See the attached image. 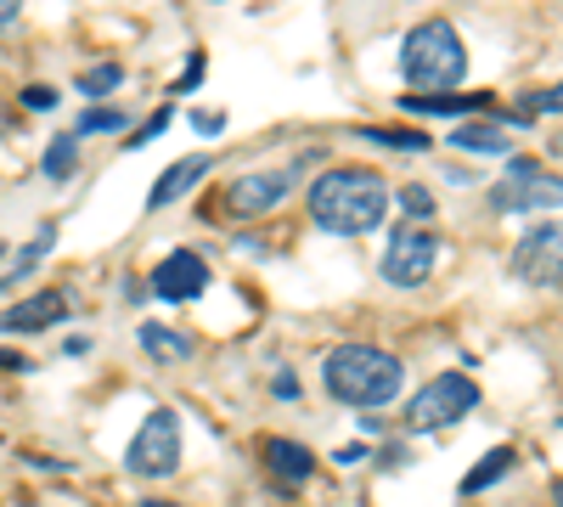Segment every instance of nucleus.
I'll return each instance as SVG.
<instances>
[{
    "instance_id": "13",
    "label": "nucleus",
    "mask_w": 563,
    "mask_h": 507,
    "mask_svg": "<svg viewBox=\"0 0 563 507\" xmlns=\"http://www.w3.org/2000/svg\"><path fill=\"white\" fill-rule=\"evenodd\" d=\"M265 469L282 480V485H305L310 474H316V456L299 445V440H265Z\"/></svg>"
},
{
    "instance_id": "28",
    "label": "nucleus",
    "mask_w": 563,
    "mask_h": 507,
    "mask_svg": "<svg viewBox=\"0 0 563 507\" xmlns=\"http://www.w3.org/2000/svg\"><path fill=\"white\" fill-rule=\"evenodd\" d=\"M192 124H198V135H220V130H225L220 113H192Z\"/></svg>"
},
{
    "instance_id": "4",
    "label": "nucleus",
    "mask_w": 563,
    "mask_h": 507,
    "mask_svg": "<svg viewBox=\"0 0 563 507\" xmlns=\"http://www.w3.org/2000/svg\"><path fill=\"white\" fill-rule=\"evenodd\" d=\"M180 445H186L180 411L158 406V411H147V423L135 429L124 463H130V474H141V480H169V474L180 469Z\"/></svg>"
},
{
    "instance_id": "32",
    "label": "nucleus",
    "mask_w": 563,
    "mask_h": 507,
    "mask_svg": "<svg viewBox=\"0 0 563 507\" xmlns=\"http://www.w3.org/2000/svg\"><path fill=\"white\" fill-rule=\"evenodd\" d=\"M141 507H169V502H141Z\"/></svg>"
},
{
    "instance_id": "26",
    "label": "nucleus",
    "mask_w": 563,
    "mask_h": 507,
    "mask_svg": "<svg viewBox=\"0 0 563 507\" xmlns=\"http://www.w3.org/2000/svg\"><path fill=\"white\" fill-rule=\"evenodd\" d=\"M164 124H169V108H158V113H153L147 124H141V130H135V142H124V147H147V142H153V135H158Z\"/></svg>"
},
{
    "instance_id": "33",
    "label": "nucleus",
    "mask_w": 563,
    "mask_h": 507,
    "mask_svg": "<svg viewBox=\"0 0 563 507\" xmlns=\"http://www.w3.org/2000/svg\"><path fill=\"white\" fill-rule=\"evenodd\" d=\"M0 254H7V243H0Z\"/></svg>"
},
{
    "instance_id": "1",
    "label": "nucleus",
    "mask_w": 563,
    "mask_h": 507,
    "mask_svg": "<svg viewBox=\"0 0 563 507\" xmlns=\"http://www.w3.org/2000/svg\"><path fill=\"white\" fill-rule=\"evenodd\" d=\"M384 209H389L384 175L378 169H361V164L327 169V175H316V187H310V214H316L321 232H333V238L372 232V225L384 220Z\"/></svg>"
},
{
    "instance_id": "3",
    "label": "nucleus",
    "mask_w": 563,
    "mask_h": 507,
    "mask_svg": "<svg viewBox=\"0 0 563 507\" xmlns=\"http://www.w3.org/2000/svg\"><path fill=\"white\" fill-rule=\"evenodd\" d=\"M467 74V52H462V34L440 18L417 23L406 40H400V79L417 85V90H451L462 85Z\"/></svg>"
},
{
    "instance_id": "27",
    "label": "nucleus",
    "mask_w": 563,
    "mask_h": 507,
    "mask_svg": "<svg viewBox=\"0 0 563 507\" xmlns=\"http://www.w3.org/2000/svg\"><path fill=\"white\" fill-rule=\"evenodd\" d=\"M366 456H372L366 445H344V451L333 456V463H339V469H355V463H366Z\"/></svg>"
},
{
    "instance_id": "19",
    "label": "nucleus",
    "mask_w": 563,
    "mask_h": 507,
    "mask_svg": "<svg viewBox=\"0 0 563 507\" xmlns=\"http://www.w3.org/2000/svg\"><path fill=\"white\" fill-rule=\"evenodd\" d=\"M406 113H440V119H456V113H474L485 108V97H400Z\"/></svg>"
},
{
    "instance_id": "24",
    "label": "nucleus",
    "mask_w": 563,
    "mask_h": 507,
    "mask_svg": "<svg viewBox=\"0 0 563 507\" xmlns=\"http://www.w3.org/2000/svg\"><path fill=\"white\" fill-rule=\"evenodd\" d=\"M23 108H29V113H52V108H57V90H52V85H29V90H23Z\"/></svg>"
},
{
    "instance_id": "18",
    "label": "nucleus",
    "mask_w": 563,
    "mask_h": 507,
    "mask_svg": "<svg viewBox=\"0 0 563 507\" xmlns=\"http://www.w3.org/2000/svg\"><path fill=\"white\" fill-rule=\"evenodd\" d=\"M361 142H378V147H395V153H429V147H434V135H422V130H384V124H366V130H361Z\"/></svg>"
},
{
    "instance_id": "10",
    "label": "nucleus",
    "mask_w": 563,
    "mask_h": 507,
    "mask_svg": "<svg viewBox=\"0 0 563 507\" xmlns=\"http://www.w3.org/2000/svg\"><path fill=\"white\" fill-rule=\"evenodd\" d=\"M288 187H294V175H288V169H260V175H243L238 187L225 192V209H231V214H265V209H276L282 198H288Z\"/></svg>"
},
{
    "instance_id": "22",
    "label": "nucleus",
    "mask_w": 563,
    "mask_h": 507,
    "mask_svg": "<svg viewBox=\"0 0 563 507\" xmlns=\"http://www.w3.org/2000/svg\"><path fill=\"white\" fill-rule=\"evenodd\" d=\"M119 85H124V68H119V63H102V68H85V74H79L85 97H108V90H119Z\"/></svg>"
},
{
    "instance_id": "17",
    "label": "nucleus",
    "mask_w": 563,
    "mask_h": 507,
    "mask_svg": "<svg viewBox=\"0 0 563 507\" xmlns=\"http://www.w3.org/2000/svg\"><path fill=\"white\" fill-rule=\"evenodd\" d=\"M451 147H467V153H507V130H501V124H456V130H451Z\"/></svg>"
},
{
    "instance_id": "8",
    "label": "nucleus",
    "mask_w": 563,
    "mask_h": 507,
    "mask_svg": "<svg viewBox=\"0 0 563 507\" xmlns=\"http://www.w3.org/2000/svg\"><path fill=\"white\" fill-rule=\"evenodd\" d=\"M558 249H563V238H558V220H541V225H530L525 232V243L512 249V276L519 283H530V288H558Z\"/></svg>"
},
{
    "instance_id": "15",
    "label": "nucleus",
    "mask_w": 563,
    "mask_h": 507,
    "mask_svg": "<svg viewBox=\"0 0 563 507\" xmlns=\"http://www.w3.org/2000/svg\"><path fill=\"white\" fill-rule=\"evenodd\" d=\"M507 469H512V445H496V451H485L474 469H467V480H462V496H479V491H490L496 480H507Z\"/></svg>"
},
{
    "instance_id": "23",
    "label": "nucleus",
    "mask_w": 563,
    "mask_h": 507,
    "mask_svg": "<svg viewBox=\"0 0 563 507\" xmlns=\"http://www.w3.org/2000/svg\"><path fill=\"white\" fill-rule=\"evenodd\" d=\"M400 209H406L411 220H429V214H434V192H429V187H400Z\"/></svg>"
},
{
    "instance_id": "31",
    "label": "nucleus",
    "mask_w": 563,
    "mask_h": 507,
    "mask_svg": "<svg viewBox=\"0 0 563 507\" xmlns=\"http://www.w3.org/2000/svg\"><path fill=\"white\" fill-rule=\"evenodd\" d=\"M7 23H18V7H12V0H0V29H7Z\"/></svg>"
},
{
    "instance_id": "30",
    "label": "nucleus",
    "mask_w": 563,
    "mask_h": 507,
    "mask_svg": "<svg viewBox=\"0 0 563 507\" xmlns=\"http://www.w3.org/2000/svg\"><path fill=\"white\" fill-rule=\"evenodd\" d=\"M406 456H411L406 445H384V469H400V463H406Z\"/></svg>"
},
{
    "instance_id": "2",
    "label": "nucleus",
    "mask_w": 563,
    "mask_h": 507,
    "mask_svg": "<svg viewBox=\"0 0 563 507\" xmlns=\"http://www.w3.org/2000/svg\"><path fill=\"white\" fill-rule=\"evenodd\" d=\"M321 378H327V389H333L344 406H355V411L389 406L400 395V384H406L400 361L389 350H378V344H339L333 355H327Z\"/></svg>"
},
{
    "instance_id": "21",
    "label": "nucleus",
    "mask_w": 563,
    "mask_h": 507,
    "mask_svg": "<svg viewBox=\"0 0 563 507\" xmlns=\"http://www.w3.org/2000/svg\"><path fill=\"white\" fill-rule=\"evenodd\" d=\"M130 119L119 113V108H85V119H79V130H74V142L79 135H113V130H124Z\"/></svg>"
},
{
    "instance_id": "11",
    "label": "nucleus",
    "mask_w": 563,
    "mask_h": 507,
    "mask_svg": "<svg viewBox=\"0 0 563 507\" xmlns=\"http://www.w3.org/2000/svg\"><path fill=\"white\" fill-rule=\"evenodd\" d=\"M63 316H68V299L63 294H29V299L0 310V328H7V333H45Z\"/></svg>"
},
{
    "instance_id": "12",
    "label": "nucleus",
    "mask_w": 563,
    "mask_h": 507,
    "mask_svg": "<svg viewBox=\"0 0 563 507\" xmlns=\"http://www.w3.org/2000/svg\"><path fill=\"white\" fill-rule=\"evenodd\" d=\"M209 169H214V158H209V153H192V158L169 164V169L158 175V187H153V198H147V203H153V209H169L175 198H186V192H192V187H198V180H203Z\"/></svg>"
},
{
    "instance_id": "9",
    "label": "nucleus",
    "mask_w": 563,
    "mask_h": 507,
    "mask_svg": "<svg viewBox=\"0 0 563 507\" xmlns=\"http://www.w3.org/2000/svg\"><path fill=\"white\" fill-rule=\"evenodd\" d=\"M203 288H209V265H203V254H192V249H175V254L153 271V294L169 299V305L198 299Z\"/></svg>"
},
{
    "instance_id": "16",
    "label": "nucleus",
    "mask_w": 563,
    "mask_h": 507,
    "mask_svg": "<svg viewBox=\"0 0 563 507\" xmlns=\"http://www.w3.org/2000/svg\"><path fill=\"white\" fill-rule=\"evenodd\" d=\"M52 249H57V232H52V225H40V238H34L23 254H18V265H12L7 276H0V288H18V283H29V276L40 271V260L52 254Z\"/></svg>"
},
{
    "instance_id": "20",
    "label": "nucleus",
    "mask_w": 563,
    "mask_h": 507,
    "mask_svg": "<svg viewBox=\"0 0 563 507\" xmlns=\"http://www.w3.org/2000/svg\"><path fill=\"white\" fill-rule=\"evenodd\" d=\"M79 169V142L74 135H57L52 147H45V180H68Z\"/></svg>"
},
{
    "instance_id": "29",
    "label": "nucleus",
    "mask_w": 563,
    "mask_h": 507,
    "mask_svg": "<svg viewBox=\"0 0 563 507\" xmlns=\"http://www.w3.org/2000/svg\"><path fill=\"white\" fill-rule=\"evenodd\" d=\"M276 395H282V400H294V395H299V384H294V373H276Z\"/></svg>"
},
{
    "instance_id": "14",
    "label": "nucleus",
    "mask_w": 563,
    "mask_h": 507,
    "mask_svg": "<svg viewBox=\"0 0 563 507\" xmlns=\"http://www.w3.org/2000/svg\"><path fill=\"white\" fill-rule=\"evenodd\" d=\"M141 350H147L158 366H180V361H192V333H180V328H164V321H141Z\"/></svg>"
},
{
    "instance_id": "7",
    "label": "nucleus",
    "mask_w": 563,
    "mask_h": 507,
    "mask_svg": "<svg viewBox=\"0 0 563 507\" xmlns=\"http://www.w3.org/2000/svg\"><path fill=\"white\" fill-rule=\"evenodd\" d=\"M490 203H496V214H512V209H552V203H558V180L541 175L536 158H512V164H507V180H496Z\"/></svg>"
},
{
    "instance_id": "6",
    "label": "nucleus",
    "mask_w": 563,
    "mask_h": 507,
    "mask_svg": "<svg viewBox=\"0 0 563 507\" xmlns=\"http://www.w3.org/2000/svg\"><path fill=\"white\" fill-rule=\"evenodd\" d=\"M434 260H440V238L422 232V225H400L384 254V276L395 288H422L434 276Z\"/></svg>"
},
{
    "instance_id": "25",
    "label": "nucleus",
    "mask_w": 563,
    "mask_h": 507,
    "mask_svg": "<svg viewBox=\"0 0 563 507\" xmlns=\"http://www.w3.org/2000/svg\"><path fill=\"white\" fill-rule=\"evenodd\" d=\"M530 113H558V90H530V97H525V113H519V119H530Z\"/></svg>"
},
{
    "instance_id": "5",
    "label": "nucleus",
    "mask_w": 563,
    "mask_h": 507,
    "mask_svg": "<svg viewBox=\"0 0 563 507\" xmlns=\"http://www.w3.org/2000/svg\"><path fill=\"white\" fill-rule=\"evenodd\" d=\"M479 406V384L467 373H440L406 400V429H445Z\"/></svg>"
}]
</instances>
